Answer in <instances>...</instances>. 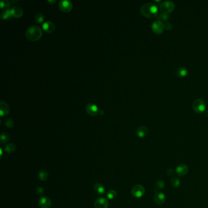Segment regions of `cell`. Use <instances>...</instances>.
I'll return each instance as SVG.
<instances>
[{
  "label": "cell",
  "mask_w": 208,
  "mask_h": 208,
  "mask_svg": "<svg viewBox=\"0 0 208 208\" xmlns=\"http://www.w3.org/2000/svg\"><path fill=\"white\" fill-rule=\"evenodd\" d=\"M141 14L147 18L153 19L158 15V8L156 4L148 3L143 4L140 7Z\"/></svg>",
  "instance_id": "cell-1"
},
{
  "label": "cell",
  "mask_w": 208,
  "mask_h": 208,
  "mask_svg": "<svg viewBox=\"0 0 208 208\" xmlns=\"http://www.w3.org/2000/svg\"><path fill=\"white\" fill-rule=\"evenodd\" d=\"M27 39L30 41H37L41 39L42 31L41 28L38 26H32L30 27L26 32Z\"/></svg>",
  "instance_id": "cell-2"
},
{
  "label": "cell",
  "mask_w": 208,
  "mask_h": 208,
  "mask_svg": "<svg viewBox=\"0 0 208 208\" xmlns=\"http://www.w3.org/2000/svg\"><path fill=\"white\" fill-rule=\"evenodd\" d=\"M192 108L195 112L201 114L205 112L206 109V103L203 100L198 98L193 102Z\"/></svg>",
  "instance_id": "cell-3"
},
{
  "label": "cell",
  "mask_w": 208,
  "mask_h": 208,
  "mask_svg": "<svg viewBox=\"0 0 208 208\" xmlns=\"http://www.w3.org/2000/svg\"><path fill=\"white\" fill-rule=\"evenodd\" d=\"M145 192V187L140 184L135 185L134 187L132 188V190H131L132 195L136 198H140L142 197L144 195Z\"/></svg>",
  "instance_id": "cell-4"
},
{
  "label": "cell",
  "mask_w": 208,
  "mask_h": 208,
  "mask_svg": "<svg viewBox=\"0 0 208 208\" xmlns=\"http://www.w3.org/2000/svg\"><path fill=\"white\" fill-rule=\"evenodd\" d=\"M160 9L162 13L168 14L174 11L175 4L172 1H164L160 5Z\"/></svg>",
  "instance_id": "cell-5"
},
{
  "label": "cell",
  "mask_w": 208,
  "mask_h": 208,
  "mask_svg": "<svg viewBox=\"0 0 208 208\" xmlns=\"http://www.w3.org/2000/svg\"><path fill=\"white\" fill-rule=\"evenodd\" d=\"M59 8L64 12H69L73 9V4L68 0H61L59 2Z\"/></svg>",
  "instance_id": "cell-6"
},
{
  "label": "cell",
  "mask_w": 208,
  "mask_h": 208,
  "mask_svg": "<svg viewBox=\"0 0 208 208\" xmlns=\"http://www.w3.org/2000/svg\"><path fill=\"white\" fill-rule=\"evenodd\" d=\"M165 28V25L162 23V21L157 20L152 23L151 29L156 34H160L164 31Z\"/></svg>",
  "instance_id": "cell-7"
},
{
  "label": "cell",
  "mask_w": 208,
  "mask_h": 208,
  "mask_svg": "<svg viewBox=\"0 0 208 208\" xmlns=\"http://www.w3.org/2000/svg\"><path fill=\"white\" fill-rule=\"evenodd\" d=\"M85 110L87 114L92 116H96L99 113L98 106L93 103H89L87 104L85 106Z\"/></svg>",
  "instance_id": "cell-8"
},
{
  "label": "cell",
  "mask_w": 208,
  "mask_h": 208,
  "mask_svg": "<svg viewBox=\"0 0 208 208\" xmlns=\"http://www.w3.org/2000/svg\"><path fill=\"white\" fill-rule=\"evenodd\" d=\"M94 206L95 208H108L109 202L105 198H98L96 200Z\"/></svg>",
  "instance_id": "cell-9"
},
{
  "label": "cell",
  "mask_w": 208,
  "mask_h": 208,
  "mask_svg": "<svg viewBox=\"0 0 208 208\" xmlns=\"http://www.w3.org/2000/svg\"><path fill=\"white\" fill-rule=\"evenodd\" d=\"M189 171V168L185 164H180L177 167L176 172L179 177H184L186 175Z\"/></svg>",
  "instance_id": "cell-10"
},
{
  "label": "cell",
  "mask_w": 208,
  "mask_h": 208,
  "mask_svg": "<svg viewBox=\"0 0 208 208\" xmlns=\"http://www.w3.org/2000/svg\"><path fill=\"white\" fill-rule=\"evenodd\" d=\"M54 24L50 21H47L43 23L42 25V29L43 31L48 34H52L55 30Z\"/></svg>",
  "instance_id": "cell-11"
},
{
  "label": "cell",
  "mask_w": 208,
  "mask_h": 208,
  "mask_svg": "<svg viewBox=\"0 0 208 208\" xmlns=\"http://www.w3.org/2000/svg\"><path fill=\"white\" fill-rule=\"evenodd\" d=\"M10 112V107L8 104L3 101L0 102V115L1 117L6 116Z\"/></svg>",
  "instance_id": "cell-12"
},
{
  "label": "cell",
  "mask_w": 208,
  "mask_h": 208,
  "mask_svg": "<svg viewBox=\"0 0 208 208\" xmlns=\"http://www.w3.org/2000/svg\"><path fill=\"white\" fill-rule=\"evenodd\" d=\"M166 195L162 192H156L154 195V200L157 205H162L166 201Z\"/></svg>",
  "instance_id": "cell-13"
},
{
  "label": "cell",
  "mask_w": 208,
  "mask_h": 208,
  "mask_svg": "<svg viewBox=\"0 0 208 208\" xmlns=\"http://www.w3.org/2000/svg\"><path fill=\"white\" fill-rule=\"evenodd\" d=\"M39 205L41 208H50L52 206V201L48 197H43L39 201Z\"/></svg>",
  "instance_id": "cell-14"
},
{
  "label": "cell",
  "mask_w": 208,
  "mask_h": 208,
  "mask_svg": "<svg viewBox=\"0 0 208 208\" xmlns=\"http://www.w3.org/2000/svg\"><path fill=\"white\" fill-rule=\"evenodd\" d=\"M11 10L12 17L18 19V18H20L21 17L23 16V11L22 9V8H20V6H15L13 8H11Z\"/></svg>",
  "instance_id": "cell-15"
},
{
  "label": "cell",
  "mask_w": 208,
  "mask_h": 208,
  "mask_svg": "<svg viewBox=\"0 0 208 208\" xmlns=\"http://www.w3.org/2000/svg\"><path fill=\"white\" fill-rule=\"evenodd\" d=\"M148 129L144 126H140L136 130V134L139 138H144L148 135Z\"/></svg>",
  "instance_id": "cell-16"
},
{
  "label": "cell",
  "mask_w": 208,
  "mask_h": 208,
  "mask_svg": "<svg viewBox=\"0 0 208 208\" xmlns=\"http://www.w3.org/2000/svg\"><path fill=\"white\" fill-rule=\"evenodd\" d=\"M94 190L95 192L98 195H103L105 193V187L101 183H96L94 185Z\"/></svg>",
  "instance_id": "cell-17"
},
{
  "label": "cell",
  "mask_w": 208,
  "mask_h": 208,
  "mask_svg": "<svg viewBox=\"0 0 208 208\" xmlns=\"http://www.w3.org/2000/svg\"><path fill=\"white\" fill-rule=\"evenodd\" d=\"M188 70L185 67H179L176 70V74L180 78H184L187 76Z\"/></svg>",
  "instance_id": "cell-18"
},
{
  "label": "cell",
  "mask_w": 208,
  "mask_h": 208,
  "mask_svg": "<svg viewBox=\"0 0 208 208\" xmlns=\"http://www.w3.org/2000/svg\"><path fill=\"white\" fill-rule=\"evenodd\" d=\"M38 177L41 181H46L48 177V172L46 170H42L39 172Z\"/></svg>",
  "instance_id": "cell-19"
},
{
  "label": "cell",
  "mask_w": 208,
  "mask_h": 208,
  "mask_svg": "<svg viewBox=\"0 0 208 208\" xmlns=\"http://www.w3.org/2000/svg\"><path fill=\"white\" fill-rule=\"evenodd\" d=\"M12 17V12L10 9H6L5 11H3V12L1 14V18L3 20H8Z\"/></svg>",
  "instance_id": "cell-20"
},
{
  "label": "cell",
  "mask_w": 208,
  "mask_h": 208,
  "mask_svg": "<svg viewBox=\"0 0 208 208\" xmlns=\"http://www.w3.org/2000/svg\"><path fill=\"white\" fill-rule=\"evenodd\" d=\"M165 187V183L162 181V180H159L156 182L155 184V192H158L159 190H162Z\"/></svg>",
  "instance_id": "cell-21"
},
{
  "label": "cell",
  "mask_w": 208,
  "mask_h": 208,
  "mask_svg": "<svg viewBox=\"0 0 208 208\" xmlns=\"http://www.w3.org/2000/svg\"><path fill=\"white\" fill-rule=\"evenodd\" d=\"M170 183H171V185H172V187L177 188V187L179 186V185L181 184V181L178 178L173 177L171 179Z\"/></svg>",
  "instance_id": "cell-22"
},
{
  "label": "cell",
  "mask_w": 208,
  "mask_h": 208,
  "mask_svg": "<svg viewBox=\"0 0 208 208\" xmlns=\"http://www.w3.org/2000/svg\"><path fill=\"white\" fill-rule=\"evenodd\" d=\"M15 149H16V146L14 144H12V143L8 144L5 146L6 151L9 153H13L15 151Z\"/></svg>",
  "instance_id": "cell-23"
},
{
  "label": "cell",
  "mask_w": 208,
  "mask_h": 208,
  "mask_svg": "<svg viewBox=\"0 0 208 208\" xmlns=\"http://www.w3.org/2000/svg\"><path fill=\"white\" fill-rule=\"evenodd\" d=\"M107 197L109 200H114L117 196V192L114 190H110L107 192Z\"/></svg>",
  "instance_id": "cell-24"
},
{
  "label": "cell",
  "mask_w": 208,
  "mask_h": 208,
  "mask_svg": "<svg viewBox=\"0 0 208 208\" xmlns=\"http://www.w3.org/2000/svg\"><path fill=\"white\" fill-rule=\"evenodd\" d=\"M11 2L8 0H3L0 3V7L2 9H9V8L11 6Z\"/></svg>",
  "instance_id": "cell-25"
},
{
  "label": "cell",
  "mask_w": 208,
  "mask_h": 208,
  "mask_svg": "<svg viewBox=\"0 0 208 208\" xmlns=\"http://www.w3.org/2000/svg\"><path fill=\"white\" fill-rule=\"evenodd\" d=\"M44 15L42 13H38L36 15L34 19L37 23H41L44 21Z\"/></svg>",
  "instance_id": "cell-26"
},
{
  "label": "cell",
  "mask_w": 208,
  "mask_h": 208,
  "mask_svg": "<svg viewBox=\"0 0 208 208\" xmlns=\"http://www.w3.org/2000/svg\"><path fill=\"white\" fill-rule=\"evenodd\" d=\"M1 143L2 144H4L5 143H6L8 140H9V135L7 133H3L1 135Z\"/></svg>",
  "instance_id": "cell-27"
},
{
  "label": "cell",
  "mask_w": 208,
  "mask_h": 208,
  "mask_svg": "<svg viewBox=\"0 0 208 208\" xmlns=\"http://www.w3.org/2000/svg\"><path fill=\"white\" fill-rule=\"evenodd\" d=\"M157 17H158V20H160V21H167L168 20V14L162 13V12H161V14H158Z\"/></svg>",
  "instance_id": "cell-28"
},
{
  "label": "cell",
  "mask_w": 208,
  "mask_h": 208,
  "mask_svg": "<svg viewBox=\"0 0 208 208\" xmlns=\"http://www.w3.org/2000/svg\"><path fill=\"white\" fill-rule=\"evenodd\" d=\"M4 125L6 126V127L9 128H12L14 126V122L11 118H6L5 120Z\"/></svg>",
  "instance_id": "cell-29"
},
{
  "label": "cell",
  "mask_w": 208,
  "mask_h": 208,
  "mask_svg": "<svg viewBox=\"0 0 208 208\" xmlns=\"http://www.w3.org/2000/svg\"><path fill=\"white\" fill-rule=\"evenodd\" d=\"M43 192H44V190L42 187H38L36 189V192H37V195H42L43 194Z\"/></svg>",
  "instance_id": "cell-30"
},
{
  "label": "cell",
  "mask_w": 208,
  "mask_h": 208,
  "mask_svg": "<svg viewBox=\"0 0 208 208\" xmlns=\"http://www.w3.org/2000/svg\"><path fill=\"white\" fill-rule=\"evenodd\" d=\"M173 173H174V171H173L172 168H170V169L167 170V175H168V176L172 175Z\"/></svg>",
  "instance_id": "cell-31"
},
{
  "label": "cell",
  "mask_w": 208,
  "mask_h": 208,
  "mask_svg": "<svg viewBox=\"0 0 208 208\" xmlns=\"http://www.w3.org/2000/svg\"><path fill=\"white\" fill-rule=\"evenodd\" d=\"M56 2V0H48L47 1V3L50 4H52L55 3Z\"/></svg>",
  "instance_id": "cell-32"
}]
</instances>
